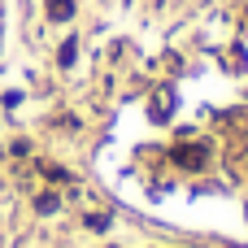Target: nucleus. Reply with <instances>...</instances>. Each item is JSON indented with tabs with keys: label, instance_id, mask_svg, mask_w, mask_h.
Instances as JSON below:
<instances>
[{
	"label": "nucleus",
	"instance_id": "1",
	"mask_svg": "<svg viewBox=\"0 0 248 248\" xmlns=\"http://www.w3.org/2000/svg\"><path fill=\"white\" fill-rule=\"evenodd\" d=\"M174 161L187 166V170H201V166L209 161V144H179V148H174Z\"/></svg>",
	"mask_w": 248,
	"mask_h": 248
},
{
	"label": "nucleus",
	"instance_id": "2",
	"mask_svg": "<svg viewBox=\"0 0 248 248\" xmlns=\"http://www.w3.org/2000/svg\"><path fill=\"white\" fill-rule=\"evenodd\" d=\"M70 13H74V0H52V4H48V17H52V22H65Z\"/></svg>",
	"mask_w": 248,
	"mask_h": 248
},
{
	"label": "nucleus",
	"instance_id": "3",
	"mask_svg": "<svg viewBox=\"0 0 248 248\" xmlns=\"http://www.w3.org/2000/svg\"><path fill=\"white\" fill-rule=\"evenodd\" d=\"M166 113H170V92H157V100H153V118L166 122Z\"/></svg>",
	"mask_w": 248,
	"mask_h": 248
},
{
	"label": "nucleus",
	"instance_id": "4",
	"mask_svg": "<svg viewBox=\"0 0 248 248\" xmlns=\"http://www.w3.org/2000/svg\"><path fill=\"white\" fill-rule=\"evenodd\" d=\"M74 57H78V44H74V39H70V44H61V52H57V61H61V65H70Z\"/></svg>",
	"mask_w": 248,
	"mask_h": 248
},
{
	"label": "nucleus",
	"instance_id": "5",
	"mask_svg": "<svg viewBox=\"0 0 248 248\" xmlns=\"http://www.w3.org/2000/svg\"><path fill=\"white\" fill-rule=\"evenodd\" d=\"M57 205H61V201H57V196H52V192H44V196H39V201H35V209H39V214H52V209H57Z\"/></svg>",
	"mask_w": 248,
	"mask_h": 248
},
{
	"label": "nucleus",
	"instance_id": "6",
	"mask_svg": "<svg viewBox=\"0 0 248 248\" xmlns=\"http://www.w3.org/2000/svg\"><path fill=\"white\" fill-rule=\"evenodd\" d=\"M39 170H44V174H48V179H52V183H70V174H65V170H61V166H39Z\"/></svg>",
	"mask_w": 248,
	"mask_h": 248
}]
</instances>
